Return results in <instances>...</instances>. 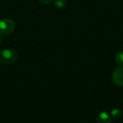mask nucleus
Here are the masks:
<instances>
[{
	"label": "nucleus",
	"instance_id": "obj_1",
	"mask_svg": "<svg viewBox=\"0 0 123 123\" xmlns=\"http://www.w3.org/2000/svg\"><path fill=\"white\" fill-rule=\"evenodd\" d=\"M17 53L12 49H5L0 51V61L4 64H12L16 61Z\"/></svg>",
	"mask_w": 123,
	"mask_h": 123
},
{
	"label": "nucleus",
	"instance_id": "obj_2",
	"mask_svg": "<svg viewBox=\"0 0 123 123\" xmlns=\"http://www.w3.org/2000/svg\"><path fill=\"white\" fill-rule=\"evenodd\" d=\"M15 27V24L12 19L5 18L0 21V34L8 35L11 34Z\"/></svg>",
	"mask_w": 123,
	"mask_h": 123
},
{
	"label": "nucleus",
	"instance_id": "obj_3",
	"mask_svg": "<svg viewBox=\"0 0 123 123\" xmlns=\"http://www.w3.org/2000/svg\"><path fill=\"white\" fill-rule=\"evenodd\" d=\"M113 82L119 86H123V66L117 67L112 74Z\"/></svg>",
	"mask_w": 123,
	"mask_h": 123
},
{
	"label": "nucleus",
	"instance_id": "obj_4",
	"mask_svg": "<svg viewBox=\"0 0 123 123\" xmlns=\"http://www.w3.org/2000/svg\"><path fill=\"white\" fill-rule=\"evenodd\" d=\"M112 118L109 114L105 112L99 113L97 117V123H111Z\"/></svg>",
	"mask_w": 123,
	"mask_h": 123
},
{
	"label": "nucleus",
	"instance_id": "obj_5",
	"mask_svg": "<svg viewBox=\"0 0 123 123\" xmlns=\"http://www.w3.org/2000/svg\"><path fill=\"white\" fill-rule=\"evenodd\" d=\"M110 117L113 120H118L122 117V112L119 109H114L111 112Z\"/></svg>",
	"mask_w": 123,
	"mask_h": 123
},
{
	"label": "nucleus",
	"instance_id": "obj_6",
	"mask_svg": "<svg viewBox=\"0 0 123 123\" xmlns=\"http://www.w3.org/2000/svg\"><path fill=\"white\" fill-rule=\"evenodd\" d=\"M115 61L119 66H123V51H120L116 54Z\"/></svg>",
	"mask_w": 123,
	"mask_h": 123
},
{
	"label": "nucleus",
	"instance_id": "obj_7",
	"mask_svg": "<svg viewBox=\"0 0 123 123\" xmlns=\"http://www.w3.org/2000/svg\"><path fill=\"white\" fill-rule=\"evenodd\" d=\"M54 6L58 8H63L66 6V0H53Z\"/></svg>",
	"mask_w": 123,
	"mask_h": 123
},
{
	"label": "nucleus",
	"instance_id": "obj_8",
	"mask_svg": "<svg viewBox=\"0 0 123 123\" xmlns=\"http://www.w3.org/2000/svg\"><path fill=\"white\" fill-rule=\"evenodd\" d=\"M41 3L43 4H49L53 0H39Z\"/></svg>",
	"mask_w": 123,
	"mask_h": 123
},
{
	"label": "nucleus",
	"instance_id": "obj_9",
	"mask_svg": "<svg viewBox=\"0 0 123 123\" xmlns=\"http://www.w3.org/2000/svg\"><path fill=\"white\" fill-rule=\"evenodd\" d=\"M0 41H1V35H0Z\"/></svg>",
	"mask_w": 123,
	"mask_h": 123
}]
</instances>
